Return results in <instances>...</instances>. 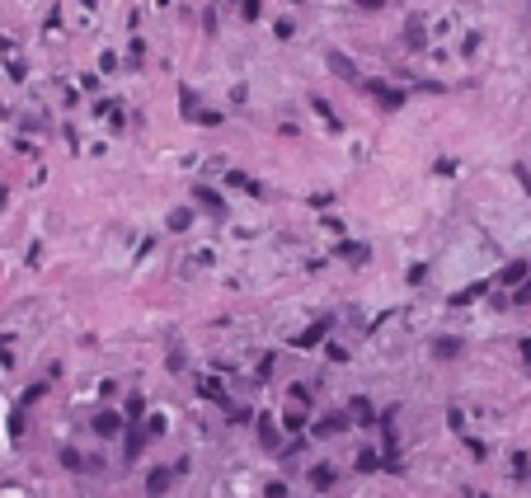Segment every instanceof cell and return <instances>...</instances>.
Returning <instances> with one entry per match:
<instances>
[{
	"mask_svg": "<svg viewBox=\"0 0 531 498\" xmlns=\"http://www.w3.org/2000/svg\"><path fill=\"white\" fill-rule=\"evenodd\" d=\"M367 90H372V94H376V99H381V104H386V108H395L399 99H404L399 90H391V85H381V80H367Z\"/></svg>",
	"mask_w": 531,
	"mask_h": 498,
	"instance_id": "6da1fadb",
	"label": "cell"
},
{
	"mask_svg": "<svg viewBox=\"0 0 531 498\" xmlns=\"http://www.w3.org/2000/svg\"><path fill=\"white\" fill-rule=\"evenodd\" d=\"M461 353V339H433V357H456Z\"/></svg>",
	"mask_w": 531,
	"mask_h": 498,
	"instance_id": "7a4b0ae2",
	"label": "cell"
},
{
	"mask_svg": "<svg viewBox=\"0 0 531 498\" xmlns=\"http://www.w3.org/2000/svg\"><path fill=\"white\" fill-rule=\"evenodd\" d=\"M169 479H174L169 470H151V484H146V489H151V494H165V489H169Z\"/></svg>",
	"mask_w": 531,
	"mask_h": 498,
	"instance_id": "3957f363",
	"label": "cell"
},
{
	"mask_svg": "<svg viewBox=\"0 0 531 498\" xmlns=\"http://www.w3.org/2000/svg\"><path fill=\"white\" fill-rule=\"evenodd\" d=\"M311 484H315V489H329V484H334V470H329V466H315V470H311Z\"/></svg>",
	"mask_w": 531,
	"mask_h": 498,
	"instance_id": "277c9868",
	"label": "cell"
},
{
	"mask_svg": "<svg viewBox=\"0 0 531 498\" xmlns=\"http://www.w3.org/2000/svg\"><path fill=\"white\" fill-rule=\"evenodd\" d=\"M324 329H329V324L320 320L315 329H306V334H301V339H296V343H301V348H311V343H320V339H324Z\"/></svg>",
	"mask_w": 531,
	"mask_h": 498,
	"instance_id": "5b68a950",
	"label": "cell"
},
{
	"mask_svg": "<svg viewBox=\"0 0 531 498\" xmlns=\"http://www.w3.org/2000/svg\"><path fill=\"white\" fill-rule=\"evenodd\" d=\"M522 273H527V263H512V268H503V282H522Z\"/></svg>",
	"mask_w": 531,
	"mask_h": 498,
	"instance_id": "8992f818",
	"label": "cell"
},
{
	"mask_svg": "<svg viewBox=\"0 0 531 498\" xmlns=\"http://www.w3.org/2000/svg\"><path fill=\"white\" fill-rule=\"evenodd\" d=\"M198 198H202L212 211H226V207H221V198H216V193H207V188H198Z\"/></svg>",
	"mask_w": 531,
	"mask_h": 498,
	"instance_id": "52a82bcc",
	"label": "cell"
},
{
	"mask_svg": "<svg viewBox=\"0 0 531 498\" xmlns=\"http://www.w3.org/2000/svg\"><path fill=\"white\" fill-rule=\"evenodd\" d=\"M339 428H348V419H339V414H334V419H324V423H320V433H339Z\"/></svg>",
	"mask_w": 531,
	"mask_h": 498,
	"instance_id": "ba28073f",
	"label": "cell"
}]
</instances>
